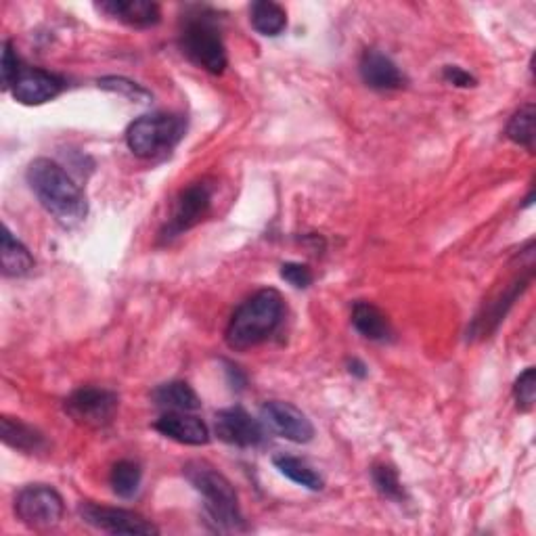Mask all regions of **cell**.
<instances>
[{
    "label": "cell",
    "mask_w": 536,
    "mask_h": 536,
    "mask_svg": "<svg viewBox=\"0 0 536 536\" xmlns=\"http://www.w3.org/2000/svg\"><path fill=\"white\" fill-rule=\"evenodd\" d=\"M183 474L204 499L206 513L216 528L225 532H241L248 528L241 516L235 486L216 467L206 461H191L183 467Z\"/></svg>",
    "instance_id": "obj_3"
},
{
    "label": "cell",
    "mask_w": 536,
    "mask_h": 536,
    "mask_svg": "<svg viewBox=\"0 0 536 536\" xmlns=\"http://www.w3.org/2000/svg\"><path fill=\"white\" fill-rule=\"evenodd\" d=\"M0 260H3L5 277H26L32 273L34 258L30 250L21 243L7 227L3 231V248H0Z\"/></svg>",
    "instance_id": "obj_19"
},
{
    "label": "cell",
    "mask_w": 536,
    "mask_h": 536,
    "mask_svg": "<svg viewBox=\"0 0 536 536\" xmlns=\"http://www.w3.org/2000/svg\"><path fill=\"white\" fill-rule=\"evenodd\" d=\"M187 120L176 114H147L126 130L128 149L143 160H158L183 141Z\"/></svg>",
    "instance_id": "obj_5"
},
{
    "label": "cell",
    "mask_w": 536,
    "mask_h": 536,
    "mask_svg": "<svg viewBox=\"0 0 536 536\" xmlns=\"http://www.w3.org/2000/svg\"><path fill=\"white\" fill-rule=\"evenodd\" d=\"M141 480H143V472L141 465L134 461H118L111 469L109 476V484L114 488V493L122 499H132L134 495L139 493L141 488Z\"/></svg>",
    "instance_id": "obj_22"
},
{
    "label": "cell",
    "mask_w": 536,
    "mask_h": 536,
    "mask_svg": "<svg viewBox=\"0 0 536 536\" xmlns=\"http://www.w3.org/2000/svg\"><path fill=\"white\" fill-rule=\"evenodd\" d=\"M155 430L164 434L166 438H172L189 446H201L210 442V432L206 423L183 411L164 413L158 421H155Z\"/></svg>",
    "instance_id": "obj_15"
},
{
    "label": "cell",
    "mask_w": 536,
    "mask_h": 536,
    "mask_svg": "<svg viewBox=\"0 0 536 536\" xmlns=\"http://www.w3.org/2000/svg\"><path fill=\"white\" fill-rule=\"evenodd\" d=\"M352 325L363 338L382 342L390 335V323L386 315L377 306L369 302H356L352 308Z\"/></svg>",
    "instance_id": "obj_18"
},
{
    "label": "cell",
    "mask_w": 536,
    "mask_h": 536,
    "mask_svg": "<svg viewBox=\"0 0 536 536\" xmlns=\"http://www.w3.org/2000/svg\"><path fill=\"white\" fill-rule=\"evenodd\" d=\"M95 7L130 28H153L162 19L160 5L149 3V0H107V3H97Z\"/></svg>",
    "instance_id": "obj_14"
},
{
    "label": "cell",
    "mask_w": 536,
    "mask_h": 536,
    "mask_svg": "<svg viewBox=\"0 0 536 536\" xmlns=\"http://www.w3.org/2000/svg\"><path fill=\"white\" fill-rule=\"evenodd\" d=\"M371 478H373V484L377 488V493L390 499V501H405L407 495H405V488H402L400 484V478L396 474V469L390 467V465H375L373 472H371Z\"/></svg>",
    "instance_id": "obj_24"
},
{
    "label": "cell",
    "mask_w": 536,
    "mask_h": 536,
    "mask_svg": "<svg viewBox=\"0 0 536 536\" xmlns=\"http://www.w3.org/2000/svg\"><path fill=\"white\" fill-rule=\"evenodd\" d=\"M210 206H212V187L206 181L193 183L187 189H183L181 195L174 201L172 216L162 231V239L170 241L197 227L210 212Z\"/></svg>",
    "instance_id": "obj_8"
},
{
    "label": "cell",
    "mask_w": 536,
    "mask_h": 536,
    "mask_svg": "<svg viewBox=\"0 0 536 536\" xmlns=\"http://www.w3.org/2000/svg\"><path fill=\"white\" fill-rule=\"evenodd\" d=\"M80 518L97 530L109 532V534H141L151 536L160 534L149 520L128 509H116V507H103L95 503H82L80 505Z\"/></svg>",
    "instance_id": "obj_9"
},
{
    "label": "cell",
    "mask_w": 536,
    "mask_h": 536,
    "mask_svg": "<svg viewBox=\"0 0 536 536\" xmlns=\"http://www.w3.org/2000/svg\"><path fill=\"white\" fill-rule=\"evenodd\" d=\"M214 432L222 442L239 446V449H252L264 438L262 423L241 407L218 411L214 417Z\"/></svg>",
    "instance_id": "obj_11"
},
{
    "label": "cell",
    "mask_w": 536,
    "mask_h": 536,
    "mask_svg": "<svg viewBox=\"0 0 536 536\" xmlns=\"http://www.w3.org/2000/svg\"><path fill=\"white\" fill-rule=\"evenodd\" d=\"M178 42H181V49L189 57V61H193L201 70H206L214 76H220L227 70V49L212 13L199 9L197 13L187 15L183 19Z\"/></svg>",
    "instance_id": "obj_4"
},
{
    "label": "cell",
    "mask_w": 536,
    "mask_h": 536,
    "mask_svg": "<svg viewBox=\"0 0 536 536\" xmlns=\"http://www.w3.org/2000/svg\"><path fill=\"white\" fill-rule=\"evenodd\" d=\"M273 463L285 478H289L292 482H296L308 490H321L325 486L323 478L315 472V469H312L306 461H302L298 457L281 455V457H275Z\"/></svg>",
    "instance_id": "obj_21"
},
{
    "label": "cell",
    "mask_w": 536,
    "mask_h": 536,
    "mask_svg": "<svg viewBox=\"0 0 536 536\" xmlns=\"http://www.w3.org/2000/svg\"><path fill=\"white\" fill-rule=\"evenodd\" d=\"M359 70L363 82L375 88V91H398V88L407 84V78L398 70V65L377 49L363 53Z\"/></svg>",
    "instance_id": "obj_13"
},
{
    "label": "cell",
    "mask_w": 536,
    "mask_h": 536,
    "mask_svg": "<svg viewBox=\"0 0 536 536\" xmlns=\"http://www.w3.org/2000/svg\"><path fill=\"white\" fill-rule=\"evenodd\" d=\"M120 398L105 388H80L65 400V413L86 428H103L114 421Z\"/></svg>",
    "instance_id": "obj_7"
},
{
    "label": "cell",
    "mask_w": 536,
    "mask_h": 536,
    "mask_svg": "<svg viewBox=\"0 0 536 536\" xmlns=\"http://www.w3.org/2000/svg\"><path fill=\"white\" fill-rule=\"evenodd\" d=\"M442 78L453 86H459V88L476 86V78L469 72H465L463 67H459V65H446L444 72H442Z\"/></svg>",
    "instance_id": "obj_29"
},
{
    "label": "cell",
    "mask_w": 536,
    "mask_h": 536,
    "mask_svg": "<svg viewBox=\"0 0 536 536\" xmlns=\"http://www.w3.org/2000/svg\"><path fill=\"white\" fill-rule=\"evenodd\" d=\"M513 398H516L520 411H530L534 407V398H536V371L532 367H528L516 379V386H513Z\"/></svg>",
    "instance_id": "obj_26"
},
{
    "label": "cell",
    "mask_w": 536,
    "mask_h": 536,
    "mask_svg": "<svg viewBox=\"0 0 536 536\" xmlns=\"http://www.w3.org/2000/svg\"><path fill=\"white\" fill-rule=\"evenodd\" d=\"M534 118L536 109L532 103L520 107L513 118L507 124V139L520 147H526L528 151L534 149Z\"/></svg>",
    "instance_id": "obj_23"
},
{
    "label": "cell",
    "mask_w": 536,
    "mask_h": 536,
    "mask_svg": "<svg viewBox=\"0 0 536 536\" xmlns=\"http://www.w3.org/2000/svg\"><path fill=\"white\" fill-rule=\"evenodd\" d=\"M281 277L289 283V285H294L298 289H304L312 283V271L306 266V264H300V262H287L283 264L281 268Z\"/></svg>",
    "instance_id": "obj_28"
},
{
    "label": "cell",
    "mask_w": 536,
    "mask_h": 536,
    "mask_svg": "<svg viewBox=\"0 0 536 536\" xmlns=\"http://www.w3.org/2000/svg\"><path fill=\"white\" fill-rule=\"evenodd\" d=\"M0 434H3L5 444H9L11 449L21 451V453H38L42 451L47 442H44V436L34 430L28 423L19 421V419H11V417H3L0 419Z\"/></svg>",
    "instance_id": "obj_17"
},
{
    "label": "cell",
    "mask_w": 536,
    "mask_h": 536,
    "mask_svg": "<svg viewBox=\"0 0 536 536\" xmlns=\"http://www.w3.org/2000/svg\"><path fill=\"white\" fill-rule=\"evenodd\" d=\"M97 84L103 88V91L122 95L132 103H149L151 101V93L147 91V88H143L141 84L132 82L128 78H122V76H107V78H101Z\"/></svg>",
    "instance_id": "obj_25"
},
{
    "label": "cell",
    "mask_w": 536,
    "mask_h": 536,
    "mask_svg": "<svg viewBox=\"0 0 536 536\" xmlns=\"http://www.w3.org/2000/svg\"><path fill=\"white\" fill-rule=\"evenodd\" d=\"M250 21L258 34L275 38L287 28V13L273 0H256L250 7Z\"/></svg>",
    "instance_id": "obj_20"
},
{
    "label": "cell",
    "mask_w": 536,
    "mask_h": 536,
    "mask_svg": "<svg viewBox=\"0 0 536 536\" xmlns=\"http://www.w3.org/2000/svg\"><path fill=\"white\" fill-rule=\"evenodd\" d=\"M283 296L266 287L245 300L227 325L225 340L233 350H250L266 342L283 321Z\"/></svg>",
    "instance_id": "obj_2"
},
{
    "label": "cell",
    "mask_w": 536,
    "mask_h": 536,
    "mask_svg": "<svg viewBox=\"0 0 536 536\" xmlns=\"http://www.w3.org/2000/svg\"><path fill=\"white\" fill-rule=\"evenodd\" d=\"M151 398H153L155 405L162 407V409H168V411L191 413V411H197L201 407L197 392L187 382L162 384L153 390Z\"/></svg>",
    "instance_id": "obj_16"
},
{
    "label": "cell",
    "mask_w": 536,
    "mask_h": 536,
    "mask_svg": "<svg viewBox=\"0 0 536 536\" xmlns=\"http://www.w3.org/2000/svg\"><path fill=\"white\" fill-rule=\"evenodd\" d=\"M21 70H24V67H21L19 63V57L13 49V42L7 40L3 44V63H0V74H3V88L5 91H11L15 80L19 78Z\"/></svg>",
    "instance_id": "obj_27"
},
{
    "label": "cell",
    "mask_w": 536,
    "mask_h": 536,
    "mask_svg": "<svg viewBox=\"0 0 536 536\" xmlns=\"http://www.w3.org/2000/svg\"><path fill=\"white\" fill-rule=\"evenodd\" d=\"M63 511L65 505L61 495L47 484H30L21 488L15 497L17 518L34 530L57 526L63 518Z\"/></svg>",
    "instance_id": "obj_6"
},
{
    "label": "cell",
    "mask_w": 536,
    "mask_h": 536,
    "mask_svg": "<svg viewBox=\"0 0 536 536\" xmlns=\"http://www.w3.org/2000/svg\"><path fill=\"white\" fill-rule=\"evenodd\" d=\"M28 185L38 197L40 206L47 210L61 227L74 229L88 214L84 191L63 166L49 158H38L28 166Z\"/></svg>",
    "instance_id": "obj_1"
},
{
    "label": "cell",
    "mask_w": 536,
    "mask_h": 536,
    "mask_svg": "<svg viewBox=\"0 0 536 536\" xmlns=\"http://www.w3.org/2000/svg\"><path fill=\"white\" fill-rule=\"evenodd\" d=\"M350 373L359 375V377H365V375H367V367H365L361 361H352V363H350Z\"/></svg>",
    "instance_id": "obj_30"
},
{
    "label": "cell",
    "mask_w": 536,
    "mask_h": 536,
    "mask_svg": "<svg viewBox=\"0 0 536 536\" xmlns=\"http://www.w3.org/2000/svg\"><path fill=\"white\" fill-rule=\"evenodd\" d=\"M63 88L65 82L59 76L38 67H24L11 88V95L21 105H42L59 97Z\"/></svg>",
    "instance_id": "obj_12"
},
{
    "label": "cell",
    "mask_w": 536,
    "mask_h": 536,
    "mask_svg": "<svg viewBox=\"0 0 536 536\" xmlns=\"http://www.w3.org/2000/svg\"><path fill=\"white\" fill-rule=\"evenodd\" d=\"M260 415L262 423L268 430L289 442L306 444L315 438V426H312V421L298 407H294L292 402L268 400L264 402Z\"/></svg>",
    "instance_id": "obj_10"
}]
</instances>
